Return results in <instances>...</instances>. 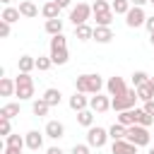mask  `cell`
Wrapping results in <instances>:
<instances>
[{"label":"cell","mask_w":154,"mask_h":154,"mask_svg":"<svg viewBox=\"0 0 154 154\" xmlns=\"http://www.w3.org/2000/svg\"><path fill=\"white\" fill-rule=\"evenodd\" d=\"M108 10H111V2H108V0H94V5H91V12H94V14L108 12Z\"/></svg>","instance_id":"cell-36"},{"label":"cell","mask_w":154,"mask_h":154,"mask_svg":"<svg viewBox=\"0 0 154 154\" xmlns=\"http://www.w3.org/2000/svg\"><path fill=\"white\" fill-rule=\"evenodd\" d=\"M2 2H5V5H7V7H10V2H12V0H2Z\"/></svg>","instance_id":"cell-49"},{"label":"cell","mask_w":154,"mask_h":154,"mask_svg":"<svg viewBox=\"0 0 154 154\" xmlns=\"http://www.w3.org/2000/svg\"><path fill=\"white\" fill-rule=\"evenodd\" d=\"M19 14H22V17H29V19H31V17H38V7H36L31 0H22V2H19Z\"/></svg>","instance_id":"cell-16"},{"label":"cell","mask_w":154,"mask_h":154,"mask_svg":"<svg viewBox=\"0 0 154 154\" xmlns=\"http://www.w3.org/2000/svg\"><path fill=\"white\" fill-rule=\"evenodd\" d=\"M149 154H154V147H152V149H149Z\"/></svg>","instance_id":"cell-50"},{"label":"cell","mask_w":154,"mask_h":154,"mask_svg":"<svg viewBox=\"0 0 154 154\" xmlns=\"http://www.w3.org/2000/svg\"><path fill=\"white\" fill-rule=\"evenodd\" d=\"M0 19L7 22V24H14V22L19 19V7H5L2 14H0Z\"/></svg>","instance_id":"cell-25"},{"label":"cell","mask_w":154,"mask_h":154,"mask_svg":"<svg viewBox=\"0 0 154 154\" xmlns=\"http://www.w3.org/2000/svg\"><path fill=\"white\" fill-rule=\"evenodd\" d=\"M149 82V75L147 72H142V70H137L135 75H132V87L137 89V87H142V84H147Z\"/></svg>","instance_id":"cell-35"},{"label":"cell","mask_w":154,"mask_h":154,"mask_svg":"<svg viewBox=\"0 0 154 154\" xmlns=\"http://www.w3.org/2000/svg\"><path fill=\"white\" fill-rule=\"evenodd\" d=\"M106 140H108V130H103V128H99V125H96V128L91 125V128L87 130V144H89V147L101 149V147L106 144Z\"/></svg>","instance_id":"cell-6"},{"label":"cell","mask_w":154,"mask_h":154,"mask_svg":"<svg viewBox=\"0 0 154 154\" xmlns=\"http://www.w3.org/2000/svg\"><path fill=\"white\" fill-rule=\"evenodd\" d=\"M135 101H137V89H128L123 96H113L111 99V108L123 113V111H130L135 106Z\"/></svg>","instance_id":"cell-3"},{"label":"cell","mask_w":154,"mask_h":154,"mask_svg":"<svg viewBox=\"0 0 154 154\" xmlns=\"http://www.w3.org/2000/svg\"><path fill=\"white\" fill-rule=\"evenodd\" d=\"M70 154H89V144H75Z\"/></svg>","instance_id":"cell-39"},{"label":"cell","mask_w":154,"mask_h":154,"mask_svg":"<svg viewBox=\"0 0 154 154\" xmlns=\"http://www.w3.org/2000/svg\"><path fill=\"white\" fill-rule=\"evenodd\" d=\"M111 152L113 154H137V147L132 142H128V140H116L113 147H111Z\"/></svg>","instance_id":"cell-12"},{"label":"cell","mask_w":154,"mask_h":154,"mask_svg":"<svg viewBox=\"0 0 154 154\" xmlns=\"http://www.w3.org/2000/svg\"><path fill=\"white\" fill-rule=\"evenodd\" d=\"M87 106H89V99H87L84 94L75 91V96H70V108H72V111H77V113H79V111H84Z\"/></svg>","instance_id":"cell-15"},{"label":"cell","mask_w":154,"mask_h":154,"mask_svg":"<svg viewBox=\"0 0 154 154\" xmlns=\"http://www.w3.org/2000/svg\"><path fill=\"white\" fill-rule=\"evenodd\" d=\"M149 43H152V46H154V34H149Z\"/></svg>","instance_id":"cell-48"},{"label":"cell","mask_w":154,"mask_h":154,"mask_svg":"<svg viewBox=\"0 0 154 154\" xmlns=\"http://www.w3.org/2000/svg\"><path fill=\"white\" fill-rule=\"evenodd\" d=\"M89 108L96 111V113H106V111L111 108V99L103 96V94H94V96L89 99Z\"/></svg>","instance_id":"cell-9"},{"label":"cell","mask_w":154,"mask_h":154,"mask_svg":"<svg viewBox=\"0 0 154 154\" xmlns=\"http://www.w3.org/2000/svg\"><path fill=\"white\" fill-rule=\"evenodd\" d=\"M5 154H22V147H5Z\"/></svg>","instance_id":"cell-42"},{"label":"cell","mask_w":154,"mask_h":154,"mask_svg":"<svg viewBox=\"0 0 154 154\" xmlns=\"http://www.w3.org/2000/svg\"><path fill=\"white\" fill-rule=\"evenodd\" d=\"M14 116H19V103H5V106L0 108V118L12 120Z\"/></svg>","instance_id":"cell-28"},{"label":"cell","mask_w":154,"mask_h":154,"mask_svg":"<svg viewBox=\"0 0 154 154\" xmlns=\"http://www.w3.org/2000/svg\"><path fill=\"white\" fill-rule=\"evenodd\" d=\"M94 19H96V26H111V22H113V10L99 12V14H94Z\"/></svg>","instance_id":"cell-31"},{"label":"cell","mask_w":154,"mask_h":154,"mask_svg":"<svg viewBox=\"0 0 154 154\" xmlns=\"http://www.w3.org/2000/svg\"><path fill=\"white\" fill-rule=\"evenodd\" d=\"M65 46H67V38L63 34H58V36L51 38V51H58V48H65Z\"/></svg>","instance_id":"cell-37"},{"label":"cell","mask_w":154,"mask_h":154,"mask_svg":"<svg viewBox=\"0 0 154 154\" xmlns=\"http://www.w3.org/2000/svg\"><path fill=\"white\" fill-rule=\"evenodd\" d=\"M75 38H79V41H89V38H94V26H89V24L75 26Z\"/></svg>","instance_id":"cell-20"},{"label":"cell","mask_w":154,"mask_h":154,"mask_svg":"<svg viewBox=\"0 0 154 154\" xmlns=\"http://www.w3.org/2000/svg\"><path fill=\"white\" fill-rule=\"evenodd\" d=\"M144 22H147V14H144L142 7H130V12L125 14V24H128L130 29H137V26H142Z\"/></svg>","instance_id":"cell-7"},{"label":"cell","mask_w":154,"mask_h":154,"mask_svg":"<svg viewBox=\"0 0 154 154\" xmlns=\"http://www.w3.org/2000/svg\"><path fill=\"white\" fill-rule=\"evenodd\" d=\"M137 111V125H142V128H149L152 123H154V118L144 111V108H135Z\"/></svg>","instance_id":"cell-32"},{"label":"cell","mask_w":154,"mask_h":154,"mask_svg":"<svg viewBox=\"0 0 154 154\" xmlns=\"http://www.w3.org/2000/svg\"><path fill=\"white\" fill-rule=\"evenodd\" d=\"M137 99L144 101V103H147V101H154V89L149 87V82L142 84V87H137Z\"/></svg>","instance_id":"cell-30"},{"label":"cell","mask_w":154,"mask_h":154,"mask_svg":"<svg viewBox=\"0 0 154 154\" xmlns=\"http://www.w3.org/2000/svg\"><path fill=\"white\" fill-rule=\"evenodd\" d=\"M106 91H108V96H123L125 91H128V87H125V79L123 77H111L108 82H106Z\"/></svg>","instance_id":"cell-8"},{"label":"cell","mask_w":154,"mask_h":154,"mask_svg":"<svg viewBox=\"0 0 154 154\" xmlns=\"http://www.w3.org/2000/svg\"><path fill=\"white\" fill-rule=\"evenodd\" d=\"M0 36H2V38H7V36H10V24H7V22H2V19H0Z\"/></svg>","instance_id":"cell-40"},{"label":"cell","mask_w":154,"mask_h":154,"mask_svg":"<svg viewBox=\"0 0 154 154\" xmlns=\"http://www.w3.org/2000/svg\"><path fill=\"white\" fill-rule=\"evenodd\" d=\"M14 84H17L14 96H19L22 101H26V99H31V96H34V79H31L26 72H19V75H17V79H14Z\"/></svg>","instance_id":"cell-2"},{"label":"cell","mask_w":154,"mask_h":154,"mask_svg":"<svg viewBox=\"0 0 154 154\" xmlns=\"http://www.w3.org/2000/svg\"><path fill=\"white\" fill-rule=\"evenodd\" d=\"M149 2H152V5H154V0H149Z\"/></svg>","instance_id":"cell-51"},{"label":"cell","mask_w":154,"mask_h":154,"mask_svg":"<svg viewBox=\"0 0 154 154\" xmlns=\"http://www.w3.org/2000/svg\"><path fill=\"white\" fill-rule=\"evenodd\" d=\"M24 140H26V147H29L31 152H38V149L43 147V135H41L38 130H29V132L24 135Z\"/></svg>","instance_id":"cell-11"},{"label":"cell","mask_w":154,"mask_h":154,"mask_svg":"<svg viewBox=\"0 0 154 154\" xmlns=\"http://www.w3.org/2000/svg\"><path fill=\"white\" fill-rule=\"evenodd\" d=\"M46 31H48L51 36L63 34V19H60V17H58V19H46Z\"/></svg>","instance_id":"cell-26"},{"label":"cell","mask_w":154,"mask_h":154,"mask_svg":"<svg viewBox=\"0 0 154 154\" xmlns=\"http://www.w3.org/2000/svg\"><path fill=\"white\" fill-rule=\"evenodd\" d=\"M14 91H17L14 79H10V77H0V96H12Z\"/></svg>","instance_id":"cell-19"},{"label":"cell","mask_w":154,"mask_h":154,"mask_svg":"<svg viewBox=\"0 0 154 154\" xmlns=\"http://www.w3.org/2000/svg\"><path fill=\"white\" fill-rule=\"evenodd\" d=\"M46 154H65V152H63V149H60V147H51V149H48V152H46Z\"/></svg>","instance_id":"cell-44"},{"label":"cell","mask_w":154,"mask_h":154,"mask_svg":"<svg viewBox=\"0 0 154 154\" xmlns=\"http://www.w3.org/2000/svg\"><path fill=\"white\" fill-rule=\"evenodd\" d=\"M17 67H19V72H31L34 67H36V58H31V55H22L19 60H17Z\"/></svg>","instance_id":"cell-21"},{"label":"cell","mask_w":154,"mask_h":154,"mask_svg":"<svg viewBox=\"0 0 154 154\" xmlns=\"http://www.w3.org/2000/svg\"><path fill=\"white\" fill-rule=\"evenodd\" d=\"M0 135H12V128H10V120L7 118H0Z\"/></svg>","instance_id":"cell-38"},{"label":"cell","mask_w":154,"mask_h":154,"mask_svg":"<svg viewBox=\"0 0 154 154\" xmlns=\"http://www.w3.org/2000/svg\"><path fill=\"white\" fill-rule=\"evenodd\" d=\"M51 65H53L51 55H38V58H36V70L46 72V70H51Z\"/></svg>","instance_id":"cell-34"},{"label":"cell","mask_w":154,"mask_h":154,"mask_svg":"<svg viewBox=\"0 0 154 154\" xmlns=\"http://www.w3.org/2000/svg\"><path fill=\"white\" fill-rule=\"evenodd\" d=\"M144 111H147V113L154 118V101H147V103H144Z\"/></svg>","instance_id":"cell-43"},{"label":"cell","mask_w":154,"mask_h":154,"mask_svg":"<svg viewBox=\"0 0 154 154\" xmlns=\"http://www.w3.org/2000/svg\"><path fill=\"white\" fill-rule=\"evenodd\" d=\"M118 123H120V125H125V128H130V125H137V111H135V108H130V111H123V113H118Z\"/></svg>","instance_id":"cell-17"},{"label":"cell","mask_w":154,"mask_h":154,"mask_svg":"<svg viewBox=\"0 0 154 154\" xmlns=\"http://www.w3.org/2000/svg\"><path fill=\"white\" fill-rule=\"evenodd\" d=\"M111 38H113L111 26H94V41L96 43H108Z\"/></svg>","instance_id":"cell-14"},{"label":"cell","mask_w":154,"mask_h":154,"mask_svg":"<svg viewBox=\"0 0 154 154\" xmlns=\"http://www.w3.org/2000/svg\"><path fill=\"white\" fill-rule=\"evenodd\" d=\"M130 0H111V10H113V14H128L130 12Z\"/></svg>","instance_id":"cell-24"},{"label":"cell","mask_w":154,"mask_h":154,"mask_svg":"<svg viewBox=\"0 0 154 154\" xmlns=\"http://www.w3.org/2000/svg\"><path fill=\"white\" fill-rule=\"evenodd\" d=\"M108 137L116 142V140H128V128L125 125H120V123H113L111 128H108Z\"/></svg>","instance_id":"cell-18"},{"label":"cell","mask_w":154,"mask_h":154,"mask_svg":"<svg viewBox=\"0 0 154 154\" xmlns=\"http://www.w3.org/2000/svg\"><path fill=\"white\" fill-rule=\"evenodd\" d=\"M31 111H34V116H38V118H43V116H48V111H51V106L43 101V99H36L34 103H31Z\"/></svg>","instance_id":"cell-27"},{"label":"cell","mask_w":154,"mask_h":154,"mask_svg":"<svg viewBox=\"0 0 154 154\" xmlns=\"http://www.w3.org/2000/svg\"><path fill=\"white\" fill-rule=\"evenodd\" d=\"M41 99H43L48 106H58V103H60V99H63V94H60L58 89H46Z\"/></svg>","instance_id":"cell-23"},{"label":"cell","mask_w":154,"mask_h":154,"mask_svg":"<svg viewBox=\"0 0 154 154\" xmlns=\"http://www.w3.org/2000/svg\"><path fill=\"white\" fill-rule=\"evenodd\" d=\"M51 60H53V65H65V63L70 60V53H67V48L51 51Z\"/></svg>","instance_id":"cell-22"},{"label":"cell","mask_w":154,"mask_h":154,"mask_svg":"<svg viewBox=\"0 0 154 154\" xmlns=\"http://www.w3.org/2000/svg\"><path fill=\"white\" fill-rule=\"evenodd\" d=\"M77 123L84 125V128H91V125H94V111H89V108L79 111V113H77Z\"/></svg>","instance_id":"cell-29"},{"label":"cell","mask_w":154,"mask_h":154,"mask_svg":"<svg viewBox=\"0 0 154 154\" xmlns=\"http://www.w3.org/2000/svg\"><path fill=\"white\" fill-rule=\"evenodd\" d=\"M75 89L79 94H99L103 89V79L99 75H91V72H84L75 79Z\"/></svg>","instance_id":"cell-1"},{"label":"cell","mask_w":154,"mask_h":154,"mask_svg":"<svg viewBox=\"0 0 154 154\" xmlns=\"http://www.w3.org/2000/svg\"><path fill=\"white\" fill-rule=\"evenodd\" d=\"M149 87H152V89H154V77H149Z\"/></svg>","instance_id":"cell-47"},{"label":"cell","mask_w":154,"mask_h":154,"mask_svg":"<svg viewBox=\"0 0 154 154\" xmlns=\"http://www.w3.org/2000/svg\"><path fill=\"white\" fill-rule=\"evenodd\" d=\"M55 2H58V5H60V10H63V7H70V2H72V0H55Z\"/></svg>","instance_id":"cell-46"},{"label":"cell","mask_w":154,"mask_h":154,"mask_svg":"<svg viewBox=\"0 0 154 154\" xmlns=\"http://www.w3.org/2000/svg\"><path fill=\"white\" fill-rule=\"evenodd\" d=\"M149 140H152V135H149L147 128H142V125H130L128 128V142H132L135 147H147Z\"/></svg>","instance_id":"cell-4"},{"label":"cell","mask_w":154,"mask_h":154,"mask_svg":"<svg viewBox=\"0 0 154 154\" xmlns=\"http://www.w3.org/2000/svg\"><path fill=\"white\" fill-rule=\"evenodd\" d=\"M41 14H43L46 19H58V17H60V5H58L55 0H48V2L41 7Z\"/></svg>","instance_id":"cell-13"},{"label":"cell","mask_w":154,"mask_h":154,"mask_svg":"<svg viewBox=\"0 0 154 154\" xmlns=\"http://www.w3.org/2000/svg\"><path fill=\"white\" fill-rule=\"evenodd\" d=\"M91 14H94V12H91V5L77 2V5L70 10V22H72L75 26H82V24H87V19H89Z\"/></svg>","instance_id":"cell-5"},{"label":"cell","mask_w":154,"mask_h":154,"mask_svg":"<svg viewBox=\"0 0 154 154\" xmlns=\"http://www.w3.org/2000/svg\"><path fill=\"white\" fill-rule=\"evenodd\" d=\"M144 2H149V0H130V5H132V7H142Z\"/></svg>","instance_id":"cell-45"},{"label":"cell","mask_w":154,"mask_h":154,"mask_svg":"<svg viewBox=\"0 0 154 154\" xmlns=\"http://www.w3.org/2000/svg\"><path fill=\"white\" fill-rule=\"evenodd\" d=\"M26 144V140L24 137H19L17 132H12V135H7L5 137V147H24Z\"/></svg>","instance_id":"cell-33"},{"label":"cell","mask_w":154,"mask_h":154,"mask_svg":"<svg viewBox=\"0 0 154 154\" xmlns=\"http://www.w3.org/2000/svg\"><path fill=\"white\" fill-rule=\"evenodd\" d=\"M144 26H147V31H149V34H154V17H147Z\"/></svg>","instance_id":"cell-41"},{"label":"cell","mask_w":154,"mask_h":154,"mask_svg":"<svg viewBox=\"0 0 154 154\" xmlns=\"http://www.w3.org/2000/svg\"><path fill=\"white\" fill-rule=\"evenodd\" d=\"M43 132H46L51 140H60V137H65V125H63V123H58V120H48Z\"/></svg>","instance_id":"cell-10"}]
</instances>
